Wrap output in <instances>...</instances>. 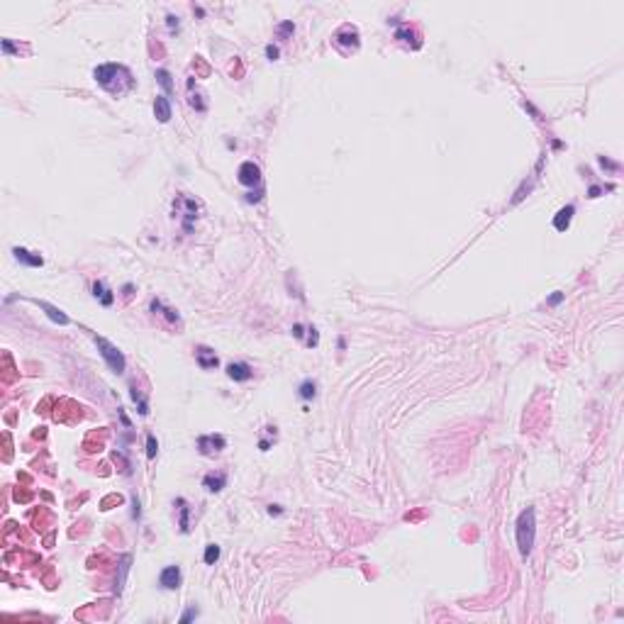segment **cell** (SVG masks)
I'll use <instances>...</instances> for the list:
<instances>
[{
	"mask_svg": "<svg viewBox=\"0 0 624 624\" xmlns=\"http://www.w3.org/2000/svg\"><path fill=\"white\" fill-rule=\"evenodd\" d=\"M93 76H95L98 83L103 85L108 93H112L115 98L125 95L127 90L134 88V78H132L129 69L120 66V64H103V66H98L93 71Z\"/></svg>",
	"mask_w": 624,
	"mask_h": 624,
	"instance_id": "cell-1",
	"label": "cell"
},
{
	"mask_svg": "<svg viewBox=\"0 0 624 624\" xmlns=\"http://www.w3.org/2000/svg\"><path fill=\"white\" fill-rule=\"evenodd\" d=\"M534 534H537V519H534V507L522 510L517 517V546L519 554L527 556L534 546Z\"/></svg>",
	"mask_w": 624,
	"mask_h": 624,
	"instance_id": "cell-2",
	"label": "cell"
},
{
	"mask_svg": "<svg viewBox=\"0 0 624 624\" xmlns=\"http://www.w3.org/2000/svg\"><path fill=\"white\" fill-rule=\"evenodd\" d=\"M93 342H95L100 356L110 366L112 373H125V356H122V351L115 347V344H110L108 339H103V337H93Z\"/></svg>",
	"mask_w": 624,
	"mask_h": 624,
	"instance_id": "cell-3",
	"label": "cell"
},
{
	"mask_svg": "<svg viewBox=\"0 0 624 624\" xmlns=\"http://www.w3.org/2000/svg\"><path fill=\"white\" fill-rule=\"evenodd\" d=\"M224 446H227V439L222 434H205L198 439V449L203 456H212V454H220Z\"/></svg>",
	"mask_w": 624,
	"mask_h": 624,
	"instance_id": "cell-4",
	"label": "cell"
},
{
	"mask_svg": "<svg viewBox=\"0 0 624 624\" xmlns=\"http://www.w3.org/2000/svg\"><path fill=\"white\" fill-rule=\"evenodd\" d=\"M334 44H337L339 49H344V52H349V49H359V32H356V27L344 25L342 29H337Z\"/></svg>",
	"mask_w": 624,
	"mask_h": 624,
	"instance_id": "cell-5",
	"label": "cell"
},
{
	"mask_svg": "<svg viewBox=\"0 0 624 624\" xmlns=\"http://www.w3.org/2000/svg\"><path fill=\"white\" fill-rule=\"evenodd\" d=\"M239 183L242 185H261V168L256 166L254 161H244L239 166Z\"/></svg>",
	"mask_w": 624,
	"mask_h": 624,
	"instance_id": "cell-6",
	"label": "cell"
},
{
	"mask_svg": "<svg viewBox=\"0 0 624 624\" xmlns=\"http://www.w3.org/2000/svg\"><path fill=\"white\" fill-rule=\"evenodd\" d=\"M180 581H183V573H180L178 566H166V568L161 570V575H159V585L164 590H176L180 585Z\"/></svg>",
	"mask_w": 624,
	"mask_h": 624,
	"instance_id": "cell-7",
	"label": "cell"
},
{
	"mask_svg": "<svg viewBox=\"0 0 624 624\" xmlns=\"http://www.w3.org/2000/svg\"><path fill=\"white\" fill-rule=\"evenodd\" d=\"M195 359H198V366H200V368H205V371H210V368H217V363H220L217 354H215L212 349H208V347H198V349H195Z\"/></svg>",
	"mask_w": 624,
	"mask_h": 624,
	"instance_id": "cell-8",
	"label": "cell"
},
{
	"mask_svg": "<svg viewBox=\"0 0 624 624\" xmlns=\"http://www.w3.org/2000/svg\"><path fill=\"white\" fill-rule=\"evenodd\" d=\"M227 375H229L232 380H236V383H247V380H251L254 371H251L247 363H229V366H227Z\"/></svg>",
	"mask_w": 624,
	"mask_h": 624,
	"instance_id": "cell-9",
	"label": "cell"
},
{
	"mask_svg": "<svg viewBox=\"0 0 624 624\" xmlns=\"http://www.w3.org/2000/svg\"><path fill=\"white\" fill-rule=\"evenodd\" d=\"M227 486V473H208L205 478H203V488L208 490V493H220L222 488Z\"/></svg>",
	"mask_w": 624,
	"mask_h": 624,
	"instance_id": "cell-10",
	"label": "cell"
},
{
	"mask_svg": "<svg viewBox=\"0 0 624 624\" xmlns=\"http://www.w3.org/2000/svg\"><path fill=\"white\" fill-rule=\"evenodd\" d=\"M154 115L159 122H168L171 120V100L166 95H156L154 100Z\"/></svg>",
	"mask_w": 624,
	"mask_h": 624,
	"instance_id": "cell-11",
	"label": "cell"
},
{
	"mask_svg": "<svg viewBox=\"0 0 624 624\" xmlns=\"http://www.w3.org/2000/svg\"><path fill=\"white\" fill-rule=\"evenodd\" d=\"M573 215H575V208L573 205H566V208L558 210V215L554 217V227L558 229V232H566L568 229L570 220H573Z\"/></svg>",
	"mask_w": 624,
	"mask_h": 624,
	"instance_id": "cell-12",
	"label": "cell"
},
{
	"mask_svg": "<svg viewBox=\"0 0 624 624\" xmlns=\"http://www.w3.org/2000/svg\"><path fill=\"white\" fill-rule=\"evenodd\" d=\"M13 254H15V259H17V261H22V264H27V266H34V268L44 264V259L39 256V254H32V251L22 249V247H15Z\"/></svg>",
	"mask_w": 624,
	"mask_h": 624,
	"instance_id": "cell-13",
	"label": "cell"
},
{
	"mask_svg": "<svg viewBox=\"0 0 624 624\" xmlns=\"http://www.w3.org/2000/svg\"><path fill=\"white\" fill-rule=\"evenodd\" d=\"M176 505H178V512H180V519H178L180 534H188L190 532V507H188V502L183 498L176 500Z\"/></svg>",
	"mask_w": 624,
	"mask_h": 624,
	"instance_id": "cell-14",
	"label": "cell"
},
{
	"mask_svg": "<svg viewBox=\"0 0 624 624\" xmlns=\"http://www.w3.org/2000/svg\"><path fill=\"white\" fill-rule=\"evenodd\" d=\"M93 295H95V298H100V303H103L105 307H110L112 303H115V295H112V291H108V288H105V283H103V280H95V283H93Z\"/></svg>",
	"mask_w": 624,
	"mask_h": 624,
	"instance_id": "cell-15",
	"label": "cell"
},
{
	"mask_svg": "<svg viewBox=\"0 0 624 624\" xmlns=\"http://www.w3.org/2000/svg\"><path fill=\"white\" fill-rule=\"evenodd\" d=\"M37 305L42 307V310H46V315L52 317V322H59V324H69V317L59 310V307H54V305H49V303H44V300H37Z\"/></svg>",
	"mask_w": 624,
	"mask_h": 624,
	"instance_id": "cell-16",
	"label": "cell"
},
{
	"mask_svg": "<svg viewBox=\"0 0 624 624\" xmlns=\"http://www.w3.org/2000/svg\"><path fill=\"white\" fill-rule=\"evenodd\" d=\"M298 395H300L305 402L312 400V398L317 395V383H315V380H303V383H300V388H298Z\"/></svg>",
	"mask_w": 624,
	"mask_h": 624,
	"instance_id": "cell-17",
	"label": "cell"
},
{
	"mask_svg": "<svg viewBox=\"0 0 624 624\" xmlns=\"http://www.w3.org/2000/svg\"><path fill=\"white\" fill-rule=\"evenodd\" d=\"M156 81L161 83V88L166 90L168 95L173 93V81H171V73H168L166 69H159V71H156Z\"/></svg>",
	"mask_w": 624,
	"mask_h": 624,
	"instance_id": "cell-18",
	"label": "cell"
},
{
	"mask_svg": "<svg viewBox=\"0 0 624 624\" xmlns=\"http://www.w3.org/2000/svg\"><path fill=\"white\" fill-rule=\"evenodd\" d=\"M217 558H220V546L217 544H208V549H205V563L212 566Z\"/></svg>",
	"mask_w": 624,
	"mask_h": 624,
	"instance_id": "cell-19",
	"label": "cell"
},
{
	"mask_svg": "<svg viewBox=\"0 0 624 624\" xmlns=\"http://www.w3.org/2000/svg\"><path fill=\"white\" fill-rule=\"evenodd\" d=\"M276 32H278V37H280V39H288L293 32H295V25H293V22H280V25L276 27Z\"/></svg>",
	"mask_w": 624,
	"mask_h": 624,
	"instance_id": "cell-20",
	"label": "cell"
},
{
	"mask_svg": "<svg viewBox=\"0 0 624 624\" xmlns=\"http://www.w3.org/2000/svg\"><path fill=\"white\" fill-rule=\"evenodd\" d=\"M156 454H159V442L154 439V434H149L147 437V458H156Z\"/></svg>",
	"mask_w": 624,
	"mask_h": 624,
	"instance_id": "cell-21",
	"label": "cell"
},
{
	"mask_svg": "<svg viewBox=\"0 0 624 624\" xmlns=\"http://www.w3.org/2000/svg\"><path fill=\"white\" fill-rule=\"evenodd\" d=\"M200 98H203L200 93H198V95H190V105H193L198 112H205V110H208V103H203Z\"/></svg>",
	"mask_w": 624,
	"mask_h": 624,
	"instance_id": "cell-22",
	"label": "cell"
},
{
	"mask_svg": "<svg viewBox=\"0 0 624 624\" xmlns=\"http://www.w3.org/2000/svg\"><path fill=\"white\" fill-rule=\"evenodd\" d=\"M307 332H310V337H307V347H310V349L317 347V344H319V334H317V329H315V327H310Z\"/></svg>",
	"mask_w": 624,
	"mask_h": 624,
	"instance_id": "cell-23",
	"label": "cell"
},
{
	"mask_svg": "<svg viewBox=\"0 0 624 624\" xmlns=\"http://www.w3.org/2000/svg\"><path fill=\"white\" fill-rule=\"evenodd\" d=\"M278 54H280V52H278V46H273V44H268V46H266V56H268V61H276Z\"/></svg>",
	"mask_w": 624,
	"mask_h": 624,
	"instance_id": "cell-24",
	"label": "cell"
},
{
	"mask_svg": "<svg viewBox=\"0 0 624 624\" xmlns=\"http://www.w3.org/2000/svg\"><path fill=\"white\" fill-rule=\"evenodd\" d=\"M161 315H164V317H166L168 322H178V312H176L173 307H166V310H164Z\"/></svg>",
	"mask_w": 624,
	"mask_h": 624,
	"instance_id": "cell-25",
	"label": "cell"
},
{
	"mask_svg": "<svg viewBox=\"0 0 624 624\" xmlns=\"http://www.w3.org/2000/svg\"><path fill=\"white\" fill-rule=\"evenodd\" d=\"M600 166H607V168H614V171H617V168H619V166H617V164H612V161H607V159H605V156H600Z\"/></svg>",
	"mask_w": 624,
	"mask_h": 624,
	"instance_id": "cell-26",
	"label": "cell"
},
{
	"mask_svg": "<svg viewBox=\"0 0 624 624\" xmlns=\"http://www.w3.org/2000/svg\"><path fill=\"white\" fill-rule=\"evenodd\" d=\"M600 193H602V188H600V185H593V188L588 190V198H597Z\"/></svg>",
	"mask_w": 624,
	"mask_h": 624,
	"instance_id": "cell-27",
	"label": "cell"
},
{
	"mask_svg": "<svg viewBox=\"0 0 624 624\" xmlns=\"http://www.w3.org/2000/svg\"><path fill=\"white\" fill-rule=\"evenodd\" d=\"M166 20H168V27H171V29H173V27L178 29V17H173V15H168Z\"/></svg>",
	"mask_w": 624,
	"mask_h": 624,
	"instance_id": "cell-28",
	"label": "cell"
},
{
	"mask_svg": "<svg viewBox=\"0 0 624 624\" xmlns=\"http://www.w3.org/2000/svg\"><path fill=\"white\" fill-rule=\"evenodd\" d=\"M561 300H563V293H556V295H551V300H549V303H551V305H558Z\"/></svg>",
	"mask_w": 624,
	"mask_h": 624,
	"instance_id": "cell-29",
	"label": "cell"
},
{
	"mask_svg": "<svg viewBox=\"0 0 624 624\" xmlns=\"http://www.w3.org/2000/svg\"><path fill=\"white\" fill-rule=\"evenodd\" d=\"M195 614H198V610H188L185 614H183V619H180V622H188V619H193Z\"/></svg>",
	"mask_w": 624,
	"mask_h": 624,
	"instance_id": "cell-30",
	"label": "cell"
},
{
	"mask_svg": "<svg viewBox=\"0 0 624 624\" xmlns=\"http://www.w3.org/2000/svg\"><path fill=\"white\" fill-rule=\"evenodd\" d=\"M293 334L295 337H303V324H293Z\"/></svg>",
	"mask_w": 624,
	"mask_h": 624,
	"instance_id": "cell-31",
	"label": "cell"
},
{
	"mask_svg": "<svg viewBox=\"0 0 624 624\" xmlns=\"http://www.w3.org/2000/svg\"><path fill=\"white\" fill-rule=\"evenodd\" d=\"M132 291H134V285H129V283H127L125 288H122V293H125V298H129V295H132Z\"/></svg>",
	"mask_w": 624,
	"mask_h": 624,
	"instance_id": "cell-32",
	"label": "cell"
},
{
	"mask_svg": "<svg viewBox=\"0 0 624 624\" xmlns=\"http://www.w3.org/2000/svg\"><path fill=\"white\" fill-rule=\"evenodd\" d=\"M280 512H283V510H280L278 505H271V507H268V514H280Z\"/></svg>",
	"mask_w": 624,
	"mask_h": 624,
	"instance_id": "cell-33",
	"label": "cell"
}]
</instances>
